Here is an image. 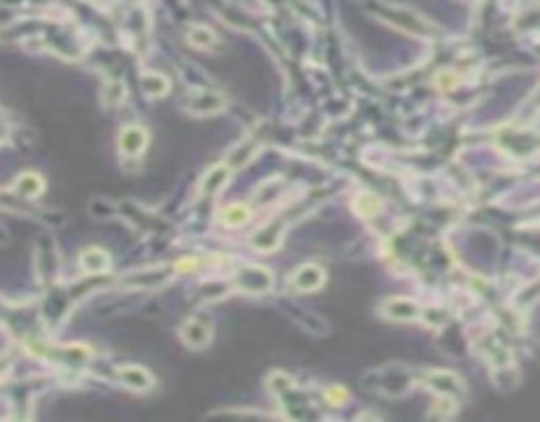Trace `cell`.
<instances>
[{
    "label": "cell",
    "mask_w": 540,
    "mask_h": 422,
    "mask_svg": "<svg viewBox=\"0 0 540 422\" xmlns=\"http://www.w3.org/2000/svg\"><path fill=\"white\" fill-rule=\"evenodd\" d=\"M148 145V132L142 127H127L119 135V151L124 156H140Z\"/></svg>",
    "instance_id": "3"
},
{
    "label": "cell",
    "mask_w": 540,
    "mask_h": 422,
    "mask_svg": "<svg viewBox=\"0 0 540 422\" xmlns=\"http://www.w3.org/2000/svg\"><path fill=\"white\" fill-rule=\"evenodd\" d=\"M240 285H243V291H248V293H263V291L272 285V275H269L266 269H245V272L240 275Z\"/></svg>",
    "instance_id": "7"
},
{
    "label": "cell",
    "mask_w": 540,
    "mask_h": 422,
    "mask_svg": "<svg viewBox=\"0 0 540 422\" xmlns=\"http://www.w3.org/2000/svg\"><path fill=\"white\" fill-rule=\"evenodd\" d=\"M248 217H250V209L248 206H243V203H235V206H227L222 214V219L227 222V225H243V222H248Z\"/></svg>",
    "instance_id": "13"
},
{
    "label": "cell",
    "mask_w": 540,
    "mask_h": 422,
    "mask_svg": "<svg viewBox=\"0 0 540 422\" xmlns=\"http://www.w3.org/2000/svg\"><path fill=\"white\" fill-rule=\"evenodd\" d=\"M224 183H227V169L224 167L211 169L206 174V180H203V193H219Z\"/></svg>",
    "instance_id": "12"
},
{
    "label": "cell",
    "mask_w": 540,
    "mask_h": 422,
    "mask_svg": "<svg viewBox=\"0 0 540 422\" xmlns=\"http://www.w3.org/2000/svg\"><path fill=\"white\" fill-rule=\"evenodd\" d=\"M16 187H19V193H24V196L29 198H37L42 193V180L37 177V174H32V172H27V174H21L19 177V183H16Z\"/></svg>",
    "instance_id": "10"
},
{
    "label": "cell",
    "mask_w": 540,
    "mask_h": 422,
    "mask_svg": "<svg viewBox=\"0 0 540 422\" xmlns=\"http://www.w3.org/2000/svg\"><path fill=\"white\" fill-rule=\"evenodd\" d=\"M327 398H330V401H333V398H337L335 404H343V401H346V391H343L340 385H335V388H327Z\"/></svg>",
    "instance_id": "14"
},
{
    "label": "cell",
    "mask_w": 540,
    "mask_h": 422,
    "mask_svg": "<svg viewBox=\"0 0 540 422\" xmlns=\"http://www.w3.org/2000/svg\"><path fill=\"white\" fill-rule=\"evenodd\" d=\"M382 314L388 320H401V322H409V320H416L419 317V306L409 298H390L382 304Z\"/></svg>",
    "instance_id": "5"
},
{
    "label": "cell",
    "mask_w": 540,
    "mask_h": 422,
    "mask_svg": "<svg viewBox=\"0 0 540 422\" xmlns=\"http://www.w3.org/2000/svg\"><path fill=\"white\" fill-rule=\"evenodd\" d=\"M80 267H82L87 275H100V272H106V269L111 267V259H109V253L100 251V248H87V251L80 256Z\"/></svg>",
    "instance_id": "6"
},
{
    "label": "cell",
    "mask_w": 540,
    "mask_h": 422,
    "mask_svg": "<svg viewBox=\"0 0 540 422\" xmlns=\"http://www.w3.org/2000/svg\"><path fill=\"white\" fill-rule=\"evenodd\" d=\"M224 98L222 95H214V93H201V95H193L190 98V111L195 113H216L222 111Z\"/></svg>",
    "instance_id": "8"
},
{
    "label": "cell",
    "mask_w": 540,
    "mask_h": 422,
    "mask_svg": "<svg viewBox=\"0 0 540 422\" xmlns=\"http://www.w3.org/2000/svg\"><path fill=\"white\" fill-rule=\"evenodd\" d=\"M187 37H190L195 48H216V35L206 27H193L187 32Z\"/></svg>",
    "instance_id": "11"
},
{
    "label": "cell",
    "mask_w": 540,
    "mask_h": 422,
    "mask_svg": "<svg viewBox=\"0 0 540 422\" xmlns=\"http://www.w3.org/2000/svg\"><path fill=\"white\" fill-rule=\"evenodd\" d=\"M182 340L190 346V349H203L211 340V324L206 320H187L182 324Z\"/></svg>",
    "instance_id": "4"
},
{
    "label": "cell",
    "mask_w": 540,
    "mask_h": 422,
    "mask_svg": "<svg viewBox=\"0 0 540 422\" xmlns=\"http://www.w3.org/2000/svg\"><path fill=\"white\" fill-rule=\"evenodd\" d=\"M292 291H298V293H308V291H317L324 285V269L317 267V264H306L301 267L295 275H292V280L288 282Z\"/></svg>",
    "instance_id": "1"
},
{
    "label": "cell",
    "mask_w": 540,
    "mask_h": 422,
    "mask_svg": "<svg viewBox=\"0 0 540 422\" xmlns=\"http://www.w3.org/2000/svg\"><path fill=\"white\" fill-rule=\"evenodd\" d=\"M142 90H145L151 98L167 95V93H169V80L164 77V74H142Z\"/></svg>",
    "instance_id": "9"
},
{
    "label": "cell",
    "mask_w": 540,
    "mask_h": 422,
    "mask_svg": "<svg viewBox=\"0 0 540 422\" xmlns=\"http://www.w3.org/2000/svg\"><path fill=\"white\" fill-rule=\"evenodd\" d=\"M119 380H122V385H127L129 391H151L153 388V375L148 369H142L138 365H127V367H119Z\"/></svg>",
    "instance_id": "2"
}]
</instances>
